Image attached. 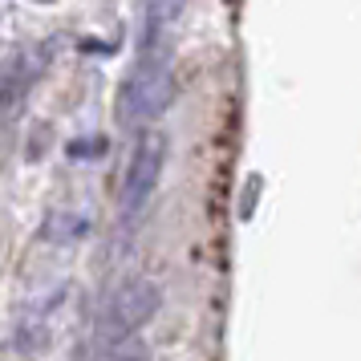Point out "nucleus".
I'll use <instances>...</instances> for the list:
<instances>
[{
    "mask_svg": "<svg viewBox=\"0 0 361 361\" xmlns=\"http://www.w3.org/2000/svg\"><path fill=\"white\" fill-rule=\"evenodd\" d=\"M37 73H41V53L37 49H17L4 66V78H0V110L13 114L20 102L29 98Z\"/></svg>",
    "mask_w": 361,
    "mask_h": 361,
    "instance_id": "4",
    "label": "nucleus"
},
{
    "mask_svg": "<svg viewBox=\"0 0 361 361\" xmlns=\"http://www.w3.org/2000/svg\"><path fill=\"white\" fill-rule=\"evenodd\" d=\"M69 154H106V138H90V142H69Z\"/></svg>",
    "mask_w": 361,
    "mask_h": 361,
    "instance_id": "5",
    "label": "nucleus"
},
{
    "mask_svg": "<svg viewBox=\"0 0 361 361\" xmlns=\"http://www.w3.org/2000/svg\"><path fill=\"white\" fill-rule=\"evenodd\" d=\"M166 134L163 130H138L130 147V159H126V171H122V191H118V207L122 215H138L147 207L154 191H159V183H163V171H166Z\"/></svg>",
    "mask_w": 361,
    "mask_h": 361,
    "instance_id": "3",
    "label": "nucleus"
},
{
    "mask_svg": "<svg viewBox=\"0 0 361 361\" xmlns=\"http://www.w3.org/2000/svg\"><path fill=\"white\" fill-rule=\"evenodd\" d=\"M159 305H163V293H159L154 280L126 276L114 293H110V300H106V312H102V321H98V341L110 345V349L130 345L134 333L159 312Z\"/></svg>",
    "mask_w": 361,
    "mask_h": 361,
    "instance_id": "2",
    "label": "nucleus"
},
{
    "mask_svg": "<svg viewBox=\"0 0 361 361\" xmlns=\"http://www.w3.org/2000/svg\"><path fill=\"white\" fill-rule=\"evenodd\" d=\"M110 361H147V353H142L138 345H122V349H118Z\"/></svg>",
    "mask_w": 361,
    "mask_h": 361,
    "instance_id": "6",
    "label": "nucleus"
},
{
    "mask_svg": "<svg viewBox=\"0 0 361 361\" xmlns=\"http://www.w3.org/2000/svg\"><path fill=\"white\" fill-rule=\"evenodd\" d=\"M175 102V69L163 53H147L118 85V122L122 126H147Z\"/></svg>",
    "mask_w": 361,
    "mask_h": 361,
    "instance_id": "1",
    "label": "nucleus"
}]
</instances>
